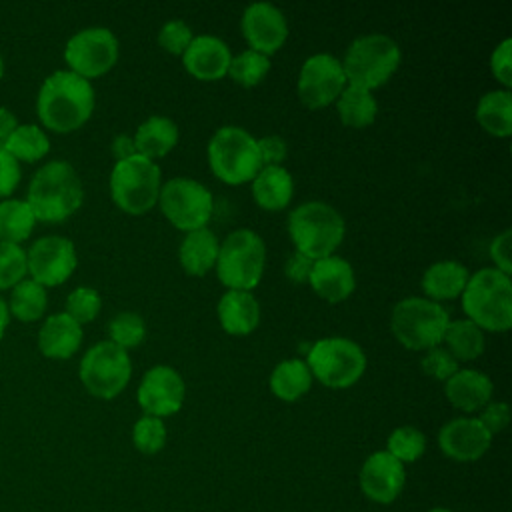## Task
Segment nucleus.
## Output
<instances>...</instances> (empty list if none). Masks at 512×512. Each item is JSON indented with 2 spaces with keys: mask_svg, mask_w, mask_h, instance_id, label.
<instances>
[{
  "mask_svg": "<svg viewBox=\"0 0 512 512\" xmlns=\"http://www.w3.org/2000/svg\"><path fill=\"white\" fill-rule=\"evenodd\" d=\"M94 110V88L90 80L72 70L52 72L40 86L36 112L40 122L54 132L80 128Z\"/></svg>",
  "mask_w": 512,
  "mask_h": 512,
  "instance_id": "nucleus-1",
  "label": "nucleus"
},
{
  "mask_svg": "<svg viewBox=\"0 0 512 512\" xmlns=\"http://www.w3.org/2000/svg\"><path fill=\"white\" fill-rule=\"evenodd\" d=\"M84 200L82 182L66 160H50L36 170L28 186V206L36 220L60 222L72 216Z\"/></svg>",
  "mask_w": 512,
  "mask_h": 512,
  "instance_id": "nucleus-2",
  "label": "nucleus"
},
{
  "mask_svg": "<svg viewBox=\"0 0 512 512\" xmlns=\"http://www.w3.org/2000/svg\"><path fill=\"white\" fill-rule=\"evenodd\" d=\"M462 310L480 330H508L512 326L510 276L496 268L474 272L462 290Z\"/></svg>",
  "mask_w": 512,
  "mask_h": 512,
  "instance_id": "nucleus-3",
  "label": "nucleus"
},
{
  "mask_svg": "<svg viewBox=\"0 0 512 512\" xmlns=\"http://www.w3.org/2000/svg\"><path fill=\"white\" fill-rule=\"evenodd\" d=\"M346 226L336 208L326 202H304L288 216V234L296 252L310 260L332 256L344 238Z\"/></svg>",
  "mask_w": 512,
  "mask_h": 512,
  "instance_id": "nucleus-4",
  "label": "nucleus"
},
{
  "mask_svg": "<svg viewBox=\"0 0 512 512\" xmlns=\"http://www.w3.org/2000/svg\"><path fill=\"white\" fill-rule=\"evenodd\" d=\"M208 162L226 184L250 182L262 168L256 138L240 126H222L214 132L208 142Z\"/></svg>",
  "mask_w": 512,
  "mask_h": 512,
  "instance_id": "nucleus-5",
  "label": "nucleus"
},
{
  "mask_svg": "<svg viewBox=\"0 0 512 512\" xmlns=\"http://www.w3.org/2000/svg\"><path fill=\"white\" fill-rule=\"evenodd\" d=\"M266 262V246L264 240L248 230L240 228L226 236L224 244H220L216 258V274L218 280L230 290H246L258 286Z\"/></svg>",
  "mask_w": 512,
  "mask_h": 512,
  "instance_id": "nucleus-6",
  "label": "nucleus"
},
{
  "mask_svg": "<svg viewBox=\"0 0 512 512\" xmlns=\"http://www.w3.org/2000/svg\"><path fill=\"white\" fill-rule=\"evenodd\" d=\"M398 64L400 48L390 36L366 34L348 46L342 68L350 84L372 90L382 86L396 72Z\"/></svg>",
  "mask_w": 512,
  "mask_h": 512,
  "instance_id": "nucleus-7",
  "label": "nucleus"
},
{
  "mask_svg": "<svg viewBox=\"0 0 512 512\" xmlns=\"http://www.w3.org/2000/svg\"><path fill=\"white\" fill-rule=\"evenodd\" d=\"M110 194L116 206L128 214L148 212L158 202L160 166L140 154L118 160L110 174Z\"/></svg>",
  "mask_w": 512,
  "mask_h": 512,
  "instance_id": "nucleus-8",
  "label": "nucleus"
},
{
  "mask_svg": "<svg viewBox=\"0 0 512 512\" xmlns=\"http://www.w3.org/2000/svg\"><path fill=\"white\" fill-rule=\"evenodd\" d=\"M450 318L448 312L428 298H404L392 310V332L410 350L440 346Z\"/></svg>",
  "mask_w": 512,
  "mask_h": 512,
  "instance_id": "nucleus-9",
  "label": "nucleus"
},
{
  "mask_svg": "<svg viewBox=\"0 0 512 512\" xmlns=\"http://www.w3.org/2000/svg\"><path fill=\"white\" fill-rule=\"evenodd\" d=\"M312 376L328 388H348L360 380L366 368V354L362 348L342 336L318 340L308 350L306 360Z\"/></svg>",
  "mask_w": 512,
  "mask_h": 512,
  "instance_id": "nucleus-10",
  "label": "nucleus"
},
{
  "mask_svg": "<svg viewBox=\"0 0 512 512\" xmlns=\"http://www.w3.org/2000/svg\"><path fill=\"white\" fill-rule=\"evenodd\" d=\"M132 374V362L124 348L110 340L98 342L82 356L80 380L84 388L102 400L118 396Z\"/></svg>",
  "mask_w": 512,
  "mask_h": 512,
  "instance_id": "nucleus-11",
  "label": "nucleus"
},
{
  "mask_svg": "<svg viewBox=\"0 0 512 512\" xmlns=\"http://www.w3.org/2000/svg\"><path fill=\"white\" fill-rule=\"evenodd\" d=\"M158 202L164 216L184 232L206 228L214 210L210 190L198 180L182 176L168 180L160 188Z\"/></svg>",
  "mask_w": 512,
  "mask_h": 512,
  "instance_id": "nucleus-12",
  "label": "nucleus"
},
{
  "mask_svg": "<svg viewBox=\"0 0 512 512\" xmlns=\"http://www.w3.org/2000/svg\"><path fill=\"white\" fill-rule=\"evenodd\" d=\"M64 60L72 72L86 80L100 76L118 60V38L104 26L84 28L66 42Z\"/></svg>",
  "mask_w": 512,
  "mask_h": 512,
  "instance_id": "nucleus-13",
  "label": "nucleus"
},
{
  "mask_svg": "<svg viewBox=\"0 0 512 512\" xmlns=\"http://www.w3.org/2000/svg\"><path fill=\"white\" fill-rule=\"evenodd\" d=\"M342 62L332 54H314L304 60L298 74V96L308 108H324L338 100L346 88Z\"/></svg>",
  "mask_w": 512,
  "mask_h": 512,
  "instance_id": "nucleus-14",
  "label": "nucleus"
},
{
  "mask_svg": "<svg viewBox=\"0 0 512 512\" xmlns=\"http://www.w3.org/2000/svg\"><path fill=\"white\" fill-rule=\"evenodd\" d=\"M76 262V248L72 240L64 236H42L26 252V270L32 280L44 288L68 280Z\"/></svg>",
  "mask_w": 512,
  "mask_h": 512,
  "instance_id": "nucleus-15",
  "label": "nucleus"
},
{
  "mask_svg": "<svg viewBox=\"0 0 512 512\" xmlns=\"http://www.w3.org/2000/svg\"><path fill=\"white\" fill-rule=\"evenodd\" d=\"M184 392H186V388H184L182 376L174 368H170L166 364H158V366H152L144 374V378L138 386L136 398H138L140 408L148 416L162 418V416H170L182 408Z\"/></svg>",
  "mask_w": 512,
  "mask_h": 512,
  "instance_id": "nucleus-16",
  "label": "nucleus"
},
{
  "mask_svg": "<svg viewBox=\"0 0 512 512\" xmlns=\"http://www.w3.org/2000/svg\"><path fill=\"white\" fill-rule=\"evenodd\" d=\"M242 34L250 50L264 56L274 54L288 36V24L280 8L270 2H254L242 14Z\"/></svg>",
  "mask_w": 512,
  "mask_h": 512,
  "instance_id": "nucleus-17",
  "label": "nucleus"
},
{
  "mask_svg": "<svg viewBox=\"0 0 512 512\" xmlns=\"http://www.w3.org/2000/svg\"><path fill=\"white\" fill-rule=\"evenodd\" d=\"M404 480V464L386 450L370 454L360 468V490L376 504L394 502L404 488Z\"/></svg>",
  "mask_w": 512,
  "mask_h": 512,
  "instance_id": "nucleus-18",
  "label": "nucleus"
},
{
  "mask_svg": "<svg viewBox=\"0 0 512 512\" xmlns=\"http://www.w3.org/2000/svg\"><path fill=\"white\" fill-rule=\"evenodd\" d=\"M492 434L480 424L478 418H454L438 432V446L444 456L456 462H472L486 454Z\"/></svg>",
  "mask_w": 512,
  "mask_h": 512,
  "instance_id": "nucleus-19",
  "label": "nucleus"
},
{
  "mask_svg": "<svg viewBox=\"0 0 512 512\" xmlns=\"http://www.w3.org/2000/svg\"><path fill=\"white\" fill-rule=\"evenodd\" d=\"M232 54L228 44L212 34L194 36L182 52L184 68L198 80H218L228 74Z\"/></svg>",
  "mask_w": 512,
  "mask_h": 512,
  "instance_id": "nucleus-20",
  "label": "nucleus"
},
{
  "mask_svg": "<svg viewBox=\"0 0 512 512\" xmlns=\"http://www.w3.org/2000/svg\"><path fill=\"white\" fill-rule=\"evenodd\" d=\"M308 282L314 292L328 302H340L348 298L356 286L352 264L340 256L314 260Z\"/></svg>",
  "mask_w": 512,
  "mask_h": 512,
  "instance_id": "nucleus-21",
  "label": "nucleus"
},
{
  "mask_svg": "<svg viewBox=\"0 0 512 512\" xmlns=\"http://www.w3.org/2000/svg\"><path fill=\"white\" fill-rule=\"evenodd\" d=\"M444 394L458 410L476 412L490 402L492 380L474 368H458L446 380Z\"/></svg>",
  "mask_w": 512,
  "mask_h": 512,
  "instance_id": "nucleus-22",
  "label": "nucleus"
},
{
  "mask_svg": "<svg viewBox=\"0 0 512 512\" xmlns=\"http://www.w3.org/2000/svg\"><path fill=\"white\" fill-rule=\"evenodd\" d=\"M82 344V326L66 312L52 314L38 332V348L44 356L64 360L74 356Z\"/></svg>",
  "mask_w": 512,
  "mask_h": 512,
  "instance_id": "nucleus-23",
  "label": "nucleus"
},
{
  "mask_svg": "<svg viewBox=\"0 0 512 512\" xmlns=\"http://www.w3.org/2000/svg\"><path fill=\"white\" fill-rule=\"evenodd\" d=\"M220 326L234 336L250 334L260 320V306L252 292L228 290L218 300Z\"/></svg>",
  "mask_w": 512,
  "mask_h": 512,
  "instance_id": "nucleus-24",
  "label": "nucleus"
},
{
  "mask_svg": "<svg viewBox=\"0 0 512 512\" xmlns=\"http://www.w3.org/2000/svg\"><path fill=\"white\" fill-rule=\"evenodd\" d=\"M294 194L292 174L284 166H262L252 180V196L264 210H282Z\"/></svg>",
  "mask_w": 512,
  "mask_h": 512,
  "instance_id": "nucleus-25",
  "label": "nucleus"
},
{
  "mask_svg": "<svg viewBox=\"0 0 512 512\" xmlns=\"http://www.w3.org/2000/svg\"><path fill=\"white\" fill-rule=\"evenodd\" d=\"M220 242L216 234L208 228H198L192 232H186L178 256L182 268L192 276H204L218 258Z\"/></svg>",
  "mask_w": 512,
  "mask_h": 512,
  "instance_id": "nucleus-26",
  "label": "nucleus"
},
{
  "mask_svg": "<svg viewBox=\"0 0 512 512\" xmlns=\"http://www.w3.org/2000/svg\"><path fill=\"white\" fill-rule=\"evenodd\" d=\"M470 274L464 264L456 260H440L426 268L422 276V290L428 300H446L462 294Z\"/></svg>",
  "mask_w": 512,
  "mask_h": 512,
  "instance_id": "nucleus-27",
  "label": "nucleus"
},
{
  "mask_svg": "<svg viewBox=\"0 0 512 512\" xmlns=\"http://www.w3.org/2000/svg\"><path fill=\"white\" fill-rule=\"evenodd\" d=\"M136 154L144 158H160L168 154L178 142V126L166 116H150L134 134Z\"/></svg>",
  "mask_w": 512,
  "mask_h": 512,
  "instance_id": "nucleus-28",
  "label": "nucleus"
},
{
  "mask_svg": "<svg viewBox=\"0 0 512 512\" xmlns=\"http://www.w3.org/2000/svg\"><path fill=\"white\" fill-rule=\"evenodd\" d=\"M478 124L494 134L508 136L512 132V94L510 90H490L476 106Z\"/></svg>",
  "mask_w": 512,
  "mask_h": 512,
  "instance_id": "nucleus-29",
  "label": "nucleus"
},
{
  "mask_svg": "<svg viewBox=\"0 0 512 512\" xmlns=\"http://www.w3.org/2000/svg\"><path fill=\"white\" fill-rule=\"evenodd\" d=\"M312 386V372L304 360L290 358L280 362L270 374V390L286 402L304 396Z\"/></svg>",
  "mask_w": 512,
  "mask_h": 512,
  "instance_id": "nucleus-30",
  "label": "nucleus"
},
{
  "mask_svg": "<svg viewBox=\"0 0 512 512\" xmlns=\"http://www.w3.org/2000/svg\"><path fill=\"white\" fill-rule=\"evenodd\" d=\"M336 108H338L340 120L350 128H364L372 124L378 112V104L370 94V90L354 84H348L342 90V94L338 96Z\"/></svg>",
  "mask_w": 512,
  "mask_h": 512,
  "instance_id": "nucleus-31",
  "label": "nucleus"
},
{
  "mask_svg": "<svg viewBox=\"0 0 512 512\" xmlns=\"http://www.w3.org/2000/svg\"><path fill=\"white\" fill-rule=\"evenodd\" d=\"M442 342L446 344V350L460 362V360H474L484 352V332L470 322L464 320H450Z\"/></svg>",
  "mask_w": 512,
  "mask_h": 512,
  "instance_id": "nucleus-32",
  "label": "nucleus"
},
{
  "mask_svg": "<svg viewBox=\"0 0 512 512\" xmlns=\"http://www.w3.org/2000/svg\"><path fill=\"white\" fill-rule=\"evenodd\" d=\"M36 216L26 200L6 198L0 202V240L20 244L32 234Z\"/></svg>",
  "mask_w": 512,
  "mask_h": 512,
  "instance_id": "nucleus-33",
  "label": "nucleus"
},
{
  "mask_svg": "<svg viewBox=\"0 0 512 512\" xmlns=\"http://www.w3.org/2000/svg\"><path fill=\"white\" fill-rule=\"evenodd\" d=\"M48 304L46 288L32 278L20 280L16 286H12L8 310L22 322H34L38 320Z\"/></svg>",
  "mask_w": 512,
  "mask_h": 512,
  "instance_id": "nucleus-34",
  "label": "nucleus"
},
{
  "mask_svg": "<svg viewBox=\"0 0 512 512\" xmlns=\"http://www.w3.org/2000/svg\"><path fill=\"white\" fill-rule=\"evenodd\" d=\"M4 150L18 162H36L44 158L50 150V140L46 132L36 124H18L16 130L4 144Z\"/></svg>",
  "mask_w": 512,
  "mask_h": 512,
  "instance_id": "nucleus-35",
  "label": "nucleus"
},
{
  "mask_svg": "<svg viewBox=\"0 0 512 512\" xmlns=\"http://www.w3.org/2000/svg\"><path fill=\"white\" fill-rule=\"evenodd\" d=\"M426 450V436L414 426L394 428L386 442V452L398 462H416Z\"/></svg>",
  "mask_w": 512,
  "mask_h": 512,
  "instance_id": "nucleus-36",
  "label": "nucleus"
},
{
  "mask_svg": "<svg viewBox=\"0 0 512 512\" xmlns=\"http://www.w3.org/2000/svg\"><path fill=\"white\" fill-rule=\"evenodd\" d=\"M268 70H270L268 56L254 50L240 52L230 60V66H228V74L240 86H256L258 82L264 80Z\"/></svg>",
  "mask_w": 512,
  "mask_h": 512,
  "instance_id": "nucleus-37",
  "label": "nucleus"
},
{
  "mask_svg": "<svg viewBox=\"0 0 512 512\" xmlns=\"http://www.w3.org/2000/svg\"><path fill=\"white\" fill-rule=\"evenodd\" d=\"M108 332H110V342L126 350V348L138 346L144 340L146 326L136 312H120L108 324Z\"/></svg>",
  "mask_w": 512,
  "mask_h": 512,
  "instance_id": "nucleus-38",
  "label": "nucleus"
},
{
  "mask_svg": "<svg viewBox=\"0 0 512 512\" xmlns=\"http://www.w3.org/2000/svg\"><path fill=\"white\" fill-rule=\"evenodd\" d=\"M132 442L142 454H156L166 444V426L162 418L142 416L132 428Z\"/></svg>",
  "mask_w": 512,
  "mask_h": 512,
  "instance_id": "nucleus-39",
  "label": "nucleus"
},
{
  "mask_svg": "<svg viewBox=\"0 0 512 512\" xmlns=\"http://www.w3.org/2000/svg\"><path fill=\"white\" fill-rule=\"evenodd\" d=\"M26 272V250L20 244L0 240V290L16 286Z\"/></svg>",
  "mask_w": 512,
  "mask_h": 512,
  "instance_id": "nucleus-40",
  "label": "nucleus"
},
{
  "mask_svg": "<svg viewBox=\"0 0 512 512\" xmlns=\"http://www.w3.org/2000/svg\"><path fill=\"white\" fill-rule=\"evenodd\" d=\"M100 308H102L100 294L90 286H78L68 294L64 312L82 326L86 322H92L98 316Z\"/></svg>",
  "mask_w": 512,
  "mask_h": 512,
  "instance_id": "nucleus-41",
  "label": "nucleus"
},
{
  "mask_svg": "<svg viewBox=\"0 0 512 512\" xmlns=\"http://www.w3.org/2000/svg\"><path fill=\"white\" fill-rule=\"evenodd\" d=\"M420 366L428 376H434L436 380H444V382L460 368L458 360L442 346L428 348Z\"/></svg>",
  "mask_w": 512,
  "mask_h": 512,
  "instance_id": "nucleus-42",
  "label": "nucleus"
},
{
  "mask_svg": "<svg viewBox=\"0 0 512 512\" xmlns=\"http://www.w3.org/2000/svg\"><path fill=\"white\" fill-rule=\"evenodd\" d=\"M192 38V30L184 20H168L158 32V44L172 54H182Z\"/></svg>",
  "mask_w": 512,
  "mask_h": 512,
  "instance_id": "nucleus-43",
  "label": "nucleus"
},
{
  "mask_svg": "<svg viewBox=\"0 0 512 512\" xmlns=\"http://www.w3.org/2000/svg\"><path fill=\"white\" fill-rule=\"evenodd\" d=\"M510 52H512V40L510 38H504L492 52L490 56V70L494 74L496 80H500L506 88L512 84V58H510Z\"/></svg>",
  "mask_w": 512,
  "mask_h": 512,
  "instance_id": "nucleus-44",
  "label": "nucleus"
},
{
  "mask_svg": "<svg viewBox=\"0 0 512 512\" xmlns=\"http://www.w3.org/2000/svg\"><path fill=\"white\" fill-rule=\"evenodd\" d=\"M20 182V162L0 150V198H8Z\"/></svg>",
  "mask_w": 512,
  "mask_h": 512,
  "instance_id": "nucleus-45",
  "label": "nucleus"
},
{
  "mask_svg": "<svg viewBox=\"0 0 512 512\" xmlns=\"http://www.w3.org/2000/svg\"><path fill=\"white\" fill-rule=\"evenodd\" d=\"M258 144V152H260V162L262 166H280V162L286 158V142L284 138L272 134V136H264L260 140H256Z\"/></svg>",
  "mask_w": 512,
  "mask_h": 512,
  "instance_id": "nucleus-46",
  "label": "nucleus"
},
{
  "mask_svg": "<svg viewBox=\"0 0 512 512\" xmlns=\"http://www.w3.org/2000/svg\"><path fill=\"white\" fill-rule=\"evenodd\" d=\"M508 418H510V410L506 402H488L482 408V414L478 420L494 436L504 430V426L508 424Z\"/></svg>",
  "mask_w": 512,
  "mask_h": 512,
  "instance_id": "nucleus-47",
  "label": "nucleus"
},
{
  "mask_svg": "<svg viewBox=\"0 0 512 512\" xmlns=\"http://www.w3.org/2000/svg\"><path fill=\"white\" fill-rule=\"evenodd\" d=\"M510 238H512V232L504 230L490 244V258L494 260L496 270H500L508 276L512 272V266H510Z\"/></svg>",
  "mask_w": 512,
  "mask_h": 512,
  "instance_id": "nucleus-48",
  "label": "nucleus"
},
{
  "mask_svg": "<svg viewBox=\"0 0 512 512\" xmlns=\"http://www.w3.org/2000/svg\"><path fill=\"white\" fill-rule=\"evenodd\" d=\"M312 264H314V260H310L308 256H304V254H300V252H294V254H290V258L286 260L284 272H286V276H288L292 282L300 284V282H306V280H308L310 270H312Z\"/></svg>",
  "mask_w": 512,
  "mask_h": 512,
  "instance_id": "nucleus-49",
  "label": "nucleus"
},
{
  "mask_svg": "<svg viewBox=\"0 0 512 512\" xmlns=\"http://www.w3.org/2000/svg\"><path fill=\"white\" fill-rule=\"evenodd\" d=\"M16 126H18L16 116L8 108L0 106V150H4V144L10 138V134L16 130Z\"/></svg>",
  "mask_w": 512,
  "mask_h": 512,
  "instance_id": "nucleus-50",
  "label": "nucleus"
},
{
  "mask_svg": "<svg viewBox=\"0 0 512 512\" xmlns=\"http://www.w3.org/2000/svg\"><path fill=\"white\" fill-rule=\"evenodd\" d=\"M112 152H114V156H116V162H118V160H126V158H130V156H134V154H136L134 140H132L130 136H126V134L116 136V138L112 140Z\"/></svg>",
  "mask_w": 512,
  "mask_h": 512,
  "instance_id": "nucleus-51",
  "label": "nucleus"
},
{
  "mask_svg": "<svg viewBox=\"0 0 512 512\" xmlns=\"http://www.w3.org/2000/svg\"><path fill=\"white\" fill-rule=\"evenodd\" d=\"M8 320H10L8 304H6V300L0 298V338L4 336V330H6V326H8Z\"/></svg>",
  "mask_w": 512,
  "mask_h": 512,
  "instance_id": "nucleus-52",
  "label": "nucleus"
},
{
  "mask_svg": "<svg viewBox=\"0 0 512 512\" xmlns=\"http://www.w3.org/2000/svg\"><path fill=\"white\" fill-rule=\"evenodd\" d=\"M428 512H450L448 508H430Z\"/></svg>",
  "mask_w": 512,
  "mask_h": 512,
  "instance_id": "nucleus-53",
  "label": "nucleus"
},
{
  "mask_svg": "<svg viewBox=\"0 0 512 512\" xmlns=\"http://www.w3.org/2000/svg\"><path fill=\"white\" fill-rule=\"evenodd\" d=\"M2 74H4V60H2V54H0V78H2Z\"/></svg>",
  "mask_w": 512,
  "mask_h": 512,
  "instance_id": "nucleus-54",
  "label": "nucleus"
}]
</instances>
